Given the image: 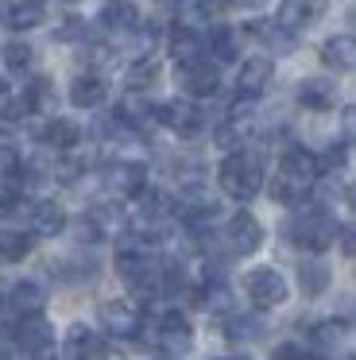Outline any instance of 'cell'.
I'll return each mask as SVG.
<instances>
[{
  "label": "cell",
  "mask_w": 356,
  "mask_h": 360,
  "mask_svg": "<svg viewBox=\"0 0 356 360\" xmlns=\"http://www.w3.org/2000/svg\"><path fill=\"white\" fill-rule=\"evenodd\" d=\"M317 174H322L317 155H310L306 148H286L283 163H279V174L271 182V198L283 205H298L310 194V186L317 182Z\"/></svg>",
  "instance_id": "6da1fadb"
},
{
  "label": "cell",
  "mask_w": 356,
  "mask_h": 360,
  "mask_svg": "<svg viewBox=\"0 0 356 360\" xmlns=\"http://www.w3.org/2000/svg\"><path fill=\"white\" fill-rule=\"evenodd\" d=\"M341 225L333 221V213L317 210V205H302L291 221H286V240L294 248H306V252H325L333 240H337Z\"/></svg>",
  "instance_id": "7a4b0ae2"
},
{
  "label": "cell",
  "mask_w": 356,
  "mask_h": 360,
  "mask_svg": "<svg viewBox=\"0 0 356 360\" xmlns=\"http://www.w3.org/2000/svg\"><path fill=\"white\" fill-rule=\"evenodd\" d=\"M217 182H221V190L229 198H236V202L255 198V194H260V186H263V163H260V155H248V151H229V159L217 167Z\"/></svg>",
  "instance_id": "3957f363"
},
{
  "label": "cell",
  "mask_w": 356,
  "mask_h": 360,
  "mask_svg": "<svg viewBox=\"0 0 356 360\" xmlns=\"http://www.w3.org/2000/svg\"><path fill=\"white\" fill-rule=\"evenodd\" d=\"M244 290L252 298V306H260V310H271V306H279L286 298V283L275 267H255V271H248Z\"/></svg>",
  "instance_id": "277c9868"
},
{
  "label": "cell",
  "mask_w": 356,
  "mask_h": 360,
  "mask_svg": "<svg viewBox=\"0 0 356 360\" xmlns=\"http://www.w3.org/2000/svg\"><path fill=\"white\" fill-rule=\"evenodd\" d=\"M224 248L232 252V256H252L255 248L263 244V225L252 217V213H236V217L224 225Z\"/></svg>",
  "instance_id": "5b68a950"
},
{
  "label": "cell",
  "mask_w": 356,
  "mask_h": 360,
  "mask_svg": "<svg viewBox=\"0 0 356 360\" xmlns=\"http://www.w3.org/2000/svg\"><path fill=\"white\" fill-rule=\"evenodd\" d=\"M101 326L116 337H136L144 329V318H139V306L128 302V298H108L101 306Z\"/></svg>",
  "instance_id": "8992f818"
},
{
  "label": "cell",
  "mask_w": 356,
  "mask_h": 360,
  "mask_svg": "<svg viewBox=\"0 0 356 360\" xmlns=\"http://www.w3.org/2000/svg\"><path fill=\"white\" fill-rule=\"evenodd\" d=\"M15 345H20L23 352H31V356H35V352H43V349H51V341H54V329H51V321L43 318V314H23V321L20 326H15Z\"/></svg>",
  "instance_id": "52a82bcc"
},
{
  "label": "cell",
  "mask_w": 356,
  "mask_h": 360,
  "mask_svg": "<svg viewBox=\"0 0 356 360\" xmlns=\"http://www.w3.org/2000/svg\"><path fill=\"white\" fill-rule=\"evenodd\" d=\"M155 120L167 124L170 132H178V136H198V128H201V112H198V105H190V101L159 105V109H155Z\"/></svg>",
  "instance_id": "ba28073f"
},
{
  "label": "cell",
  "mask_w": 356,
  "mask_h": 360,
  "mask_svg": "<svg viewBox=\"0 0 356 360\" xmlns=\"http://www.w3.org/2000/svg\"><path fill=\"white\" fill-rule=\"evenodd\" d=\"M178 82H182V89L190 97H209V94H217V86H221V70H217L213 63H205V58H198V63L182 66Z\"/></svg>",
  "instance_id": "9c48e42d"
},
{
  "label": "cell",
  "mask_w": 356,
  "mask_h": 360,
  "mask_svg": "<svg viewBox=\"0 0 356 360\" xmlns=\"http://www.w3.org/2000/svg\"><path fill=\"white\" fill-rule=\"evenodd\" d=\"M105 186L120 198H136L147 186V167L144 163H113L105 174Z\"/></svg>",
  "instance_id": "30bf717a"
},
{
  "label": "cell",
  "mask_w": 356,
  "mask_h": 360,
  "mask_svg": "<svg viewBox=\"0 0 356 360\" xmlns=\"http://www.w3.org/2000/svg\"><path fill=\"white\" fill-rule=\"evenodd\" d=\"M322 12H325V0H283L275 20L283 27H291V32H302L314 20H322Z\"/></svg>",
  "instance_id": "8fae6325"
},
{
  "label": "cell",
  "mask_w": 356,
  "mask_h": 360,
  "mask_svg": "<svg viewBox=\"0 0 356 360\" xmlns=\"http://www.w3.org/2000/svg\"><path fill=\"white\" fill-rule=\"evenodd\" d=\"M66 356L70 360H105V337L93 333L89 326H70Z\"/></svg>",
  "instance_id": "7c38bea8"
},
{
  "label": "cell",
  "mask_w": 356,
  "mask_h": 360,
  "mask_svg": "<svg viewBox=\"0 0 356 360\" xmlns=\"http://www.w3.org/2000/svg\"><path fill=\"white\" fill-rule=\"evenodd\" d=\"M155 341H159L167 352H186V349H190V321H186L178 310L163 314V318H159V333H155Z\"/></svg>",
  "instance_id": "4fadbf2b"
},
{
  "label": "cell",
  "mask_w": 356,
  "mask_h": 360,
  "mask_svg": "<svg viewBox=\"0 0 356 360\" xmlns=\"http://www.w3.org/2000/svg\"><path fill=\"white\" fill-rule=\"evenodd\" d=\"M105 97H108V82L101 78V74H77V78L70 82V101H74L77 109H97Z\"/></svg>",
  "instance_id": "5bb4252c"
},
{
  "label": "cell",
  "mask_w": 356,
  "mask_h": 360,
  "mask_svg": "<svg viewBox=\"0 0 356 360\" xmlns=\"http://www.w3.org/2000/svg\"><path fill=\"white\" fill-rule=\"evenodd\" d=\"M271 74H275V66H271V58H248L244 66H240V78H236V86H240V94H248V97H260L263 89H267V82H271Z\"/></svg>",
  "instance_id": "9a60e30c"
},
{
  "label": "cell",
  "mask_w": 356,
  "mask_h": 360,
  "mask_svg": "<svg viewBox=\"0 0 356 360\" xmlns=\"http://www.w3.org/2000/svg\"><path fill=\"white\" fill-rule=\"evenodd\" d=\"M322 63L329 70H352L356 66V39L352 35H333L322 43Z\"/></svg>",
  "instance_id": "2e32d148"
},
{
  "label": "cell",
  "mask_w": 356,
  "mask_h": 360,
  "mask_svg": "<svg viewBox=\"0 0 356 360\" xmlns=\"http://www.w3.org/2000/svg\"><path fill=\"white\" fill-rule=\"evenodd\" d=\"M201 55H205V39H201L193 27H178V32L170 35V58H174L178 66L198 63Z\"/></svg>",
  "instance_id": "e0dca14e"
},
{
  "label": "cell",
  "mask_w": 356,
  "mask_h": 360,
  "mask_svg": "<svg viewBox=\"0 0 356 360\" xmlns=\"http://www.w3.org/2000/svg\"><path fill=\"white\" fill-rule=\"evenodd\" d=\"M298 101L306 105V109H314V112H325V109L337 105V89H333V82H325V78H306L298 86Z\"/></svg>",
  "instance_id": "ac0fdd59"
},
{
  "label": "cell",
  "mask_w": 356,
  "mask_h": 360,
  "mask_svg": "<svg viewBox=\"0 0 356 360\" xmlns=\"http://www.w3.org/2000/svg\"><path fill=\"white\" fill-rule=\"evenodd\" d=\"M4 24L15 32H31L43 24V0H12L4 8Z\"/></svg>",
  "instance_id": "d6986e66"
},
{
  "label": "cell",
  "mask_w": 356,
  "mask_h": 360,
  "mask_svg": "<svg viewBox=\"0 0 356 360\" xmlns=\"http://www.w3.org/2000/svg\"><path fill=\"white\" fill-rule=\"evenodd\" d=\"M139 24V12L132 0H105V8H101V27L108 32H132Z\"/></svg>",
  "instance_id": "ffe728a7"
},
{
  "label": "cell",
  "mask_w": 356,
  "mask_h": 360,
  "mask_svg": "<svg viewBox=\"0 0 356 360\" xmlns=\"http://www.w3.org/2000/svg\"><path fill=\"white\" fill-rule=\"evenodd\" d=\"M31 229L39 236H58L66 229V213H62L58 202H35L31 205Z\"/></svg>",
  "instance_id": "44dd1931"
},
{
  "label": "cell",
  "mask_w": 356,
  "mask_h": 360,
  "mask_svg": "<svg viewBox=\"0 0 356 360\" xmlns=\"http://www.w3.org/2000/svg\"><path fill=\"white\" fill-rule=\"evenodd\" d=\"M329 267L325 264H317V259H306V264H298V287H302V295H310V298H317L325 287H329Z\"/></svg>",
  "instance_id": "7402d4cb"
},
{
  "label": "cell",
  "mask_w": 356,
  "mask_h": 360,
  "mask_svg": "<svg viewBox=\"0 0 356 360\" xmlns=\"http://www.w3.org/2000/svg\"><path fill=\"white\" fill-rule=\"evenodd\" d=\"M8 302H12V310H20V314H35V310H43V287L39 283H15L12 290H8Z\"/></svg>",
  "instance_id": "603a6c76"
},
{
  "label": "cell",
  "mask_w": 356,
  "mask_h": 360,
  "mask_svg": "<svg viewBox=\"0 0 356 360\" xmlns=\"http://www.w3.org/2000/svg\"><path fill=\"white\" fill-rule=\"evenodd\" d=\"M77 136H82V128H77L74 120H51V124L43 128V143H51L54 151H70L77 143Z\"/></svg>",
  "instance_id": "cb8c5ba5"
},
{
  "label": "cell",
  "mask_w": 356,
  "mask_h": 360,
  "mask_svg": "<svg viewBox=\"0 0 356 360\" xmlns=\"http://www.w3.org/2000/svg\"><path fill=\"white\" fill-rule=\"evenodd\" d=\"M252 32L260 35L263 43H267L271 51H279V55H291L294 51V35H291V27H283L275 20V24H252Z\"/></svg>",
  "instance_id": "d4e9b609"
},
{
  "label": "cell",
  "mask_w": 356,
  "mask_h": 360,
  "mask_svg": "<svg viewBox=\"0 0 356 360\" xmlns=\"http://www.w3.org/2000/svg\"><path fill=\"white\" fill-rule=\"evenodd\" d=\"M209 47H213L217 63H232V58L240 55V43H236V32H232V27H213Z\"/></svg>",
  "instance_id": "484cf974"
},
{
  "label": "cell",
  "mask_w": 356,
  "mask_h": 360,
  "mask_svg": "<svg viewBox=\"0 0 356 360\" xmlns=\"http://www.w3.org/2000/svg\"><path fill=\"white\" fill-rule=\"evenodd\" d=\"M155 78H159V63H155V58H139V63H132V70H128V89L139 94V89L155 86Z\"/></svg>",
  "instance_id": "4316f807"
},
{
  "label": "cell",
  "mask_w": 356,
  "mask_h": 360,
  "mask_svg": "<svg viewBox=\"0 0 356 360\" xmlns=\"http://www.w3.org/2000/svg\"><path fill=\"white\" fill-rule=\"evenodd\" d=\"M31 252V236L27 233H15V229H8V233H0V259H23Z\"/></svg>",
  "instance_id": "83f0119b"
},
{
  "label": "cell",
  "mask_w": 356,
  "mask_h": 360,
  "mask_svg": "<svg viewBox=\"0 0 356 360\" xmlns=\"http://www.w3.org/2000/svg\"><path fill=\"white\" fill-rule=\"evenodd\" d=\"M224 333L232 337V341H255V337L263 333V326L255 318H244V314H232L229 321H224Z\"/></svg>",
  "instance_id": "f1b7e54d"
},
{
  "label": "cell",
  "mask_w": 356,
  "mask_h": 360,
  "mask_svg": "<svg viewBox=\"0 0 356 360\" xmlns=\"http://www.w3.org/2000/svg\"><path fill=\"white\" fill-rule=\"evenodd\" d=\"M93 271H97L93 259H62V264H54V275H58L62 283H82V279H89Z\"/></svg>",
  "instance_id": "f546056e"
},
{
  "label": "cell",
  "mask_w": 356,
  "mask_h": 360,
  "mask_svg": "<svg viewBox=\"0 0 356 360\" xmlns=\"http://www.w3.org/2000/svg\"><path fill=\"white\" fill-rule=\"evenodd\" d=\"M229 298H232V295H229V287H224L221 279H213L198 298H193V302H201L205 310H229Z\"/></svg>",
  "instance_id": "4dcf8cb0"
},
{
  "label": "cell",
  "mask_w": 356,
  "mask_h": 360,
  "mask_svg": "<svg viewBox=\"0 0 356 360\" xmlns=\"http://www.w3.org/2000/svg\"><path fill=\"white\" fill-rule=\"evenodd\" d=\"M4 66H8L12 74H23V70H27V66H31V47H27V43H20V39L8 43V47H4Z\"/></svg>",
  "instance_id": "1f68e13d"
},
{
  "label": "cell",
  "mask_w": 356,
  "mask_h": 360,
  "mask_svg": "<svg viewBox=\"0 0 356 360\" xmlns=\"http://www.w3.org/2000/svg\"><path fill=\"white\" fill-rule=\"evenodd\" d=\"M310 337H314L322 349H333V345H341V337H345V326H341V321H322V326L310 329Z\"/></svg>",
  "instance_id": "d6a6232c"
},
{
  "label": "cell",
  "mask_w": 356,
  "mask_h": 360,
  "mask_svg": "<svg viewBox=\"0 0 356 360\" xmlns=\"http://www.w3.org/2000/svg\"><path fill=\"white\" fill-rule=\"evenodd\" d=\"M27 112H31V101H27V97H8V101L0 105V120H8V124L23 120Z\"/></svg>",
  "instance_id": "836d02e7"
},
{
  "label": "cell",
  "mask_w": 356,
  "mask_h": 360,
  "mask_svg": "<svg viewBox=\"0 0 356 360\" xmlns=\"http://www.w3.org/2000/svg\"><path fill=\"white\" fill-rule=\"evenodd\" d=\"M23 97L31 101V109H43V105H51V82H46V78L31 82V89H27Z\"/></svg>",
  "instance_id": "e575fe53"
},
{
  "label": "cell",
  "mask_w": 356,
  "mask_h": 360,
  "mask_svg": "<svg viewBox=\"0 0 356 360\" xmlns=\"http://www.w3.org/2000/svg\"><path fill=\"white\" fill-rule=\"evenodd\" d=\"M341 163H345V148H341V143H333V148L317 159V167H322V171H337Z\"/></svg>",
  "instance_id": "d590c367"
},
{
  "label": "cell",
  "mask_w": 356,
  "mask_h": 360,
  "mask_svg": "<svg viewBox=\"0 0 356 360\" xmlns=\"http://www.w3.org/2000/svg\"><path fill=\"white\" fill-rule=\"evenodd\" d=\"M58 39H66V43L85 39V24H82V20H66V24L58 27Z\"/></svg>",
  "instance_id": "8d00e7d4"
},
{
  "label": "cell",
  "mask_w": 356,
  "mask_h": 360,
  "mask_svg": "<svg viewBox=\"0 0 356 360\" xmlns=\"http://www.w3.org/2000/svg\"><path fill=\"white\" fill-rule=\"evenodd\" d=\"M341 252L345 256H356V225H348V229H341Z\"/></svg>",
  "instance_id": "74e56055"
},
{
  "label": "cell",
  "mask_w": 356,
  "mask_h": 360,
  "mask_svg": "<svg viewBox=\"0 0 356 360\" xmlns=\"http://www.w3.org/2000/svg\"><path fill=\"white\" fill-rule=\"evenodd\" d=\"M271 360H306V356H302V349H298V345H279V349H275V356H271Z\"/></svg>",
  "instance_id": "f35d334b"
},
{
  "label": "cell",
  "mask_w": 356,
  "mask_h": 360,
  "mask_svg": "<svg viewBox=\"0 0 356 360\" xmlns=\"http://www.w3.org/2000/svg\"><path fill=\"white\" fill-rule=\"evenodd\" d=\"M345 128L356 136V109H348V112H345Z\"/></svg>",
  "instance_id": "ab89813d"
},
{
  "label": "cell",
  "mask_w": 356,
  "mask_h": 360,
  "mask_svg": "<svg viewBox=\"0 0 356 360\" xmlns=\"http://www.w3.org/2000/svg\"><path fill=\"white\" fill-rule=\"evenodd\" d=\"M224 4H236V8H252V4H260V0H224Z\"/></svg>",
  "instance_id": "60d3db41"
},
{
  "label": "cell",
  "mask_w": 356,
  "mask_h": 360,
  "mask_svg": "<svg viewBox=\"0 0 356 360\" xmlns=\"http://www.w3.org/2000/svg\"><path fill=\"white\" fill-rule=\"evenodd\" d=\"M348 205H352V210H356V182H352V186H348Z\"/></svg>",
  "instance_id": "b9f144b4"
},
{
  "label": "cell",
  "mask_w": 356,
  "mask_h": 360,
  "mask_svg": "<svg viewBox=\"0 0 356 360\" xmlns=\"http://www.w3.org/2000/svg\"><path fill=\"white\" fill-rule=\"evenodd\" d=\"M35 360H54V356H51V352L43 349V352H35Z\"/></svg>",
  "instance_id": "7bdbcfd3"
},
{
  "label": "cell",
  "mask_w": 356,
  "mask_h": 360,
  "mask_svg": "<svg viewBox=\"0 0 356 360\" xmlns=\"http://www.w3.org/2000/svg\"><path fill=\"white\" fill-rule=\"evenodd\" d=\"M4 94H8V82H4V78H0V97H4Z\"/></svg>",
  "instance_id": "ee69618b"
},
{
  "label": "cell",
  "mask_w": 356,
  "mask_h": 360,
  "mask_svg": "<svg viewBox=\"0 0 356 360\" xmlns=\"http://www.w3.org/2000/svg\"><path fill=\"white\" fill-rule=\"evenodd\" d=\"M217 360H248V356H217Z\"/></svg>",
  "instance_id": "f6af8a7d"
},
{
  "label": "cell",
  "mask_w": 356,
  "mask_h": 360,
  "mask_svg": "<svg viewBox=\"0 0 356 360\" xmlns=\"http://www.w3.org/2000/svg\"><path fill=\"white\" fill-rule=\"evenodd\" d=\"M155 4H178V0H155Z\"/></svg>",
  "instance_id": "bcb514c9"
},
{
  "label": "cell",
  "mask_w": 356,
  "mask_h": 360,
  "mask_svg": "<svg viewBox=\"0 0 356 360\" xmlns=\"http://www.w3.org/2000/svg\"><path fill=\"white\" fill-rule=\"evenodd\" d=\"M0 143H8V140H4V132H0Z\"/></svg>",
  "instance_id": "7dc6e473"
},
{
  "label": "cell",
  "mask_w": 356,
  "mask_h": 360,
  "mask_svg": "<svg viewBox=\"0 0 356 360\" xmlns=\"http://www.w3.org/2000/svg\"><path fill=\"white\" fill-rule=\"evenodd\" d=\"M317 360H322V356H317Z\"/></svg>",
  "instance_id": "c3c4849f"
},
{
  "label": "cell",
  "mask_w": 356,
  "mask_h": 360,
  "mask_svg": "<svg viewBox=\"0 0 356 360\" xmlns=\"http://www.w3.org/2000/svg\"><path fill=\"white\" fill-rule=\"evenodd\" d=\"M352 360H356V356H352Z\"/></svg>",
  "instance_id": "681fc988"
}]
</instances>
